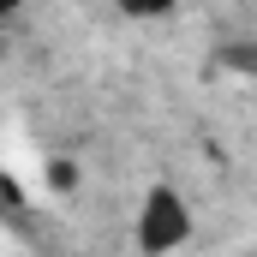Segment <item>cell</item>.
Returning a JSON list of instances; mask_svg holds the SVG:
<instances>
[{"label": "cell", "mask_w": 257, "mask_h": 257, "mask_svg": "<svg viewBox=\"0 0 257 257\" xmlns=\"http://www.w3.org/2000/svg\"><path fill=\"white\" fill-rule=\"evenodd\" d=\"M192 239V209L174 186H150L144 203H138V251L150 257H168Z\"/></svg>", "instance_id": "1"}, {"label": "cell", "mask_w": 257, "mask_h": 257, "mask_svg": "<svg viewBox=\"0 0 257 257\" xmlns=\"http://www.w3.org/2000/svg\"><path fill=\"white\" fill-rule=\"evenodd\" d=\"M120 12L126 18H162V12H174V0H120Z\"/></svg>", "instance_id": "3"}, {"label": "cell", "mask_w": 257, "mask_h": 257, "mask_svg": "<svg viewBox=\"0 0 257 257\" xmlns=\"http://www.w3.org/2000/svg\"><path fill=\"white\" fill-rule=\"evenodd\" d=\"M48 186H54V192H72V186H78V168H72V162H54V168H48Z\"/></svg>", "instance_id": "4"}, {"label": "cell", "mask_w": 257, "mask_h": 257, "mask_svg": "<svg viewBox=\"0 0 257 257\" xmlns=\"http://www.w3.org/2000/svg\"><path fill=\"white\" fill-rule=\"evenodd\" d=\"M215 60L233 66V72H257V42H233V48H221Z\"/></svg>", "instance_id": "2"}]
</instances>
